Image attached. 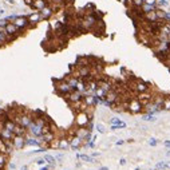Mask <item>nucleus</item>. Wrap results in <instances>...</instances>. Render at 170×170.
<instances>
[{
  "label": "nucleus",
  "mask_w": 170,
  "mask_h": 170,
  "mask_svg": "<svg viewBox=\"0 0 170 170\" xmlns=\"http://www.w3.org/2000/svg\"><path fill=\"white\" fill-rule=\"evenodd\" d=\"M135 94H139V92H146V91H150L152 87H150V84L145 81H141V79H137V81L133 83V86L130 87Z\"/></svg>",
  "instance_id": "3"
},
{
  "label": "nucleus",
  "mask_w": 170,
  "mask_h": 170,
  "mask_svg": "<svg viewBox=\"0 0 170 170\" xmlns=\"http://www.w3.org/2000/svg\"><path fill=\"white\" fill-rule=\"evenodd\" d=\"M8 167L11 169V170H15V169H16V165H15V163H9V165H8Z\"/></svg>",
  "instance_id": "41"
},
{
  "label": "nucleus",
  "mask_w": 170,
  "mask_h": 170,
  "mask_svg": "<svg viewBox=\"0 0 170 170\" xmlns=\"http://www.w3.org/2000/svg\"><path fill=\"white\" fill-rule=\"evenodd\" d=\"M90 121H91V118L88 117V114L86 111H79V112H77V115H75V125L78 127L87 126V123Z\"/></svg>",
  "instance_id": "4"
},
{
  "label": "nucleus",
  "mask_w": 170,
  "mask_h": 170,
  "mask_svg": "<svg viewBox=\"0 0 170 170\" xmlns=\"http://www.w3.org/2000/svg\"><path fill=\"white\" fill-rule=\"evenodd\" d=\"M91 56H78L77 58V67H91Z\"/></svg>",
  "instance_id": "11"
},
{
  "label": "nucleus",
  "mask_w": 170,
  "mask_h": 170,
  "mask_svg": "<svg viewBox=\"0 0 170 170\" xmlns=\"http://www.w3.org/2000/svg\"><path fill=\"white\" fill-rule=\"evenodd\" d=\"M0 170H4V167H0Z\"/></svg>",
  "instance_id": "51"
},
{
  "label": "nucleus",
  "mask_w": 170,
  "mask_h": 170,
  "mask_svg": "<svg viewBox=\"0 0 170 170\" xmlns=\"http://www.w3.org/2000/svg\"><path fill=\"white\" fill-rule=\"evenodd\" d=\"M170 169V162H158L155 165V170H165Z\"/></svg>",
  "instance_id": "25"
},
{
  "label": "nucleus",
  "mask_w": 170,
  "mask_h": 170,
  "mask_svg": "<svg viewBox=\"0 0 170 170\" xmlns=\"http://www.w3.org/2000/svg\"><path fill=\"white\" fill-rule=\"evenodd\" d=\"M119 165H121V166H125V165H126V159L125 158H121L119 159Z\"/></svg>",
  "instance_id": "40"
},
{
  "label": "nucleus",
  "mask_w": 170,
  "mask_h": 170,
  "mask_svg": "<svg viewBox=\"0 0 170 170\" xmlns=\"http://www.w3.org/2000/svg\"><path fill=\"white\" fill-rule=\"evenodd\" d=\"M142 119L143 121H149V122H155V121H157V117L153 115V114H145L142 117Z\"/></svg>",
  "instance_id": "30"
},
{
  "label": "nucleus",
  "mask_w": 170,
  "mask_h": 170,
  "mask_svg": "<svg viewBox=\"0 0 170 170\" xmlns=\"http://www.w3.org/2000/svg\"><path fill=\"white\" fill-rule=\"evenodd\" d=\"M47 6H48V0H34L31 7L34 8L35 11H42V9Z\"/></svg>",
  "instance_id": "15"
},
{
  "label": "nucleus",
  "mask_w": 170,
  "mask_h": 170,
  "mask_svg": "<svg viewBox=\"0 0 170 170\" xmlns=\"http://www.w3.org/2000/svg\"><path fill=\"white\" fill-rule=\"evenodd\" d=\"M26 146H35V147H42L40 146V141L36 138V137H26Z\"/></svg>",
  "instance_id": "18"
},
{
  "label": "nucleus",
  "mask_w": 170,
  "mask_h": 170,
  "mask_svg": "<svg viewBox=\"0 0 170 170\" xmlns=\"http://www.w3.org/2000/svg\"><path fill=\"white\" fill-rule=\"evenodd\" d=\"M126 110L131 112V114H141L143 111V106L139 103V101L137 98H131L129 102H127V107Z\"/></svg>",
  "instance_id": "2"
},
{
  "label": "nucleus",
  "mask_w": 170,
  "mask_h": 170,
  "mask_svg": "<svg viewBox=\"0 0 170 170\" xmlns=\"http://www.w3.org/2000/svg\"><path fill=\"white\" fill-rule=\"evenodd\" d=\"M7 162H8V155L4 153H0V167H6Z\"/></svg>",
  "instance_id": "26"
},
{
  "label": "nucleus",
  "mask_w": 170,
  "mask_h": 170,
  "mask_svg": "<svg viewBox=\"0 0 170 170\" xmlns=\"http://www.w3.org/2000/svg\"><path fill=\"white\" fill-rule=\"evenodd\" d=\"M134 170H141V169H139V167H135V169H134Z\"/></svg>",
  "instance_id": "50"
},
{
  "label": "nucleus",
  "mask_w": 170,
  "mask_h": 170,
  "mask_svg": "<svg viewBox=\"0 0 170 170\" xmlns=\"http://www.w3.org/2000/svg\"><path fill=\"white\" fill-rule=\"evenodd\" d=\"M125 127H126V123L125 122H121L119 125H111L110 129L111 130H118V129H125Z\"/></svg>",
  "instance_id": "33"
},
{
  "label": "nucleus",
  "mask_w": 170,
  "mask_h": 170,
  "mask_svg": "<svg viewBox=\"0 0 170 170\" xmlns=\"http://www.w3.org/2000/svg\"><path fill=\"white\" fill-rule=\"evenodd\" d=\"M139 9H141V12H142V13H147V12H152V11H154V9H155V7H153V6H149V4L143 3L142 6L139 7Z\"/></svg>",
  "instance_id": "23"
},
{
  "label": "nucleus",
  "mask_w": 170,
  "mask_h": 170,
  "mask_svg": "<svg viewBox=\"0 0 170 170\" xmlns=\"http://www.w3.org/2000/svg\"><path fill=\"white\" fill-rule=\"evenodd\" d=\"M166 155H167V157H170V150H169V152L166 153Z\"/></svg>",
  "instance_id": "49"
},
{
  "label": "nucleus",
  "mask_w": 170,
  "mask_h": 170,
  "mask_svg": "<svg viewBox=\"0 0 170 170\" xmlns=\"http://www.w3.org/2000/svg\"><path fill=\"white\" fill-rule=\"evenodd\" d=\"M27 133H28V130L26 129V127H23L22 125H17L16 123V126H15V129H13V135H27Z\"/></svg>",
  "instance_id": "21"
},
{
  "label": "nucleus",
  "mask_w": 170,
  "mask_h": 170,
  "mask_svg": "<svg viewBox=\"0 0 170 170\" xmlns=\"http://www.w3.org/2000/svg\"><path fill=\"white\" fill-rule=\"evenodd\" d=\"M145 3L149 4V6H153V7L157 8V0H145Z\"/></svg>",
  "instance_id": "36"
},
{
  "label": "nucleus",
  "mask_w": 170,
  "mask_h": 170,
  "mask_svg": "<svg viewBox=\"0 0 170 170\" xmlns=\"http://www.w3.org/2000/svg\"><path fill=\"white\" fill-rule=\"evenodd\" d=\"M88 133H90V130L87 129L86 126H84V127H78V129L75 130V135L79 137V138H82V139L86 138V135H87Z\"/></svg>",
  "instance_id": "19"
},
{
  "label": "nucleus",
  "mask_w": 170,
  "mask_h": 170,
  "mask_svg": "<svg viewBox=\"0 0 170 170\" xmlns=\"http://www.w3.org/2000/svg\"><path fill=\"white\" fill-rule=\"evenodd\" d=\"M0 9H2V8H0Z\"/></svg>",
  "instance_id": "52"
},
{
  "label": "nucleus",
  "mask_w": 170,
  "mask_h": 170,
  "mask_svg": "<svg viewBox=\"0 0 170 170\" xmlns=\"http://www.w3.org/2000/svg\"><path fill=\"white\" fill-rule=\"evenodd\" d=\"M67 149H70V139L67 137L59 138V150H67Z\"/></svg>",
  "instance_id": "20"
},
{
  "label": "nucleus",
  "mask_w": 170,
  "mask_h": 170,
  "mask_svg": "<svg viewBox=\"0 0 170 170\" xmlns=\"http://www.w3.org/2000/svg\"><path fill=\"white\" fill-rule=\"evenodd\" d=\"M77 158L82 159V161H84V162H95L91 155H87V154H77Z\"/></svg>",
  "instance_id": "24"
},
{
  "label": "nucleus",
  "mask_w": 170,
  "mask_h": 170,
  "mask_svg": "<svg viewBox=\"0 0 170 170\" xmlns=\"http://www.w3.org/2000/svg\"><path fill=\"white\" fill-rule=\"evenodd\" d=\"M12 23H15V26L22 31H26V30H28V28H31L30 23H28V19L24 15H16Z\"/></svg>",
  "instance_id": "5"
},
{
  "label": "nucleus",
  "mask_w": 170,
  "mask_h": 170,
  "mask_svg": "<svg viewBox=\"0 0 170 170\" xmlns=\"http://www.w3.org/2000/svg\"><path fill=\"white\" fill-rule=\"evenodd\" d=\"M99 170H108V167H106V166H102V167H99Z\"/></svg>",
  "instance_id": "47"
},
{
  "label": "nucleus",
  "mask_w": 170,
  "mask_h": 170,
  "mask_svg": "<svg viewBox=\"0 0 170 170\" xmlns=\"http://www.w3.org/2000/svg\"><path fill=\"white\" fill-rule=\"evenodd\" d=\"M3 126L6 127V129H8V130H11L12 133H13V129H15V126H16V123H15V121L13 119H11V118H8V119L3 123Z\"/></svg>",
  "instance_id": "22"
},
{
  "label": "nucleus",
  "mask_w": 170,
  "mask_h": 170,
  "mask_svg": "<svg viewBox=\"0 0 170 170\" xmlns=\"http://www.w3.org/2000/svg\"><path fill=\"white\" fill-rule=\"evenodd\" d=\"M35 163L37 165V166H43V165L46 163V161H44V158H39V159H36V161H35Z\"/></svg>",
  "instance_id": "37"
},
{
  "label": "nucleus",
  "mask_w": 170,
  "mask_h": 170,
  "mask_svg": "<svg viewBox=\"0 0 170 170\" xmlns=\"http://www.w3.org/2000/svg\"><path fill=\"white\" fill-rule=\"evenodd\" d=\"M12 143H13V149H15V150L24 149V146H26V137L24 135H13Z\"/></svg>",
  "instance_id": "9"
},
{
  "label": "nucleus",
  "mask_w": 170,
  "mask_h": 170,
  "mask_svg": "<svg viewBox=\"0 0 170 170\" xmlns=\"http://www.w3.org/2000/svg\"><path fill=\"white\" fill-rule=\"evenodd\" d=\"M55 91L58 92V95L64 98L66 95H68L71 91H74V88L70 86L64 79H60V81H55Z\"/></svg>",
  "instance_id": "1"
},
{
  "label": "nucleus",
  "mask_w": 170,
  "mask_h": 170,
  "mask_svg": "<svg viewBox=\"0 0 170 170\" xmlns=\"http://www.w3.org/2000/svg\"><path fill=\"white\" fill-rule=\"evenodd\" d=\"M55 159H56V161H62V159H63V154H56Z\"/></svg>",
  "instance_id": "39"
},
{
  "label": "nucleus",
  "mask_w": 170,
  "mask_h": 170,
  "mask_svg": "<svg viewBox=\"0 0 170 170\" xmlns=\"http://www.w3.org/2000/svg\"><path fill=\"white\" fill-rule=\"evenodd\" d=\"M6 44H8L7 43V35L3 34V32L0 31V47H3V46H6Z\"/></svg>",
  "instance_id": "31"
},
{
  "label": "nucleus",
  "mask_w": 170,
  "mask_h": 170,
  "mask_svg": "<svg viewBox=\"0 0 170 170\" xmlns=\"http://www.w3.org/2000/svg\"><path fill=\"white\" fill-rule=\"evenodd\" d=\"M22 170H28V167H27V166H23V167H22Z\"/></svg>",
  "instance_id": "48"
},
{
  "label": "nucleus",
  "mask_w": 170,
  "mask_h": 170,
  "mask_svg": "<svg viewBox=\"0 0 170 170\" xmlns=\"http://www.w3.org/2000/svg\"><path fill=\"white\" fill-rule=\"evenodd\" d=\"M153 97H154V94H152V91H146V92H139V94H137L135 98L138 99L139 103L145 107L146 105H149V103L153 101Z\"/></svg>",
  "instance_id": "6"
},
{
  "label": "nucleus",
  "mask_w": 170,
  "mask_h": 170,
  "mask_svg": "<svg viewBox=\"0 0 170 170\" xmlns=\"http://www.w3.org/2000/svg\"><path fill=\"white\" fill-rule=\"evenodd\" d=\"M83 98H84L83 92H79V91H77V90H74V91H71V92L68 94V95L64 97V99H66L68 103H75V102L83 101Z\"/></svg>",
  "instance_id": "8"
},
{
  "label": "nucleus",
  "mask_w": 170,
  "mask_h": 170,
  "mask_svg": "<svg viewBox=\"0 0 170 170\" xmlns=\"http://www.w3.org/2000/svg\"><path fill=\"white\" fill-rule=\"evenodd\" d=\"M43 158H44L46 163H48V165H55V162H56L55 157H54V155H51V154H46Z\"/></svg>",
  "instance_id": "28"
},
{
  "label": "nucleus",
  "mask_w": 170,
  "mask_h": 170,
  "mask_svg": "<svg viewBox=\"0 0 170 170\" xmlns=\"http://www.w3.org/2000/svg\"><path fill=\"white\" fill-rule=\"evenodd\" d=\"M95 129H97L98 133H101V134H105L106 133V129H105V126H103L102 123H97L95 125Z\"/></svg>",
  "instance_id": "32"
},
{
  "label": "nucleus",
  "mask_w": 170,
  "mask_h": 170,
  "mask_svg": "<svg viewBox=\"0 0 170 170\" xmlns=\"http://www.w3.org/2000/svg\"><path fill=\"white\" fill-rule=\"evenodd\" d=\"M0 138H2L3 141H12V138H13V133L11 130H8V129H6V127H2L0 129Z\"/></svg>",
  "instance_id": "14"
},
{
  "label": "nucleus",
  "mask_w": 170,
  "mask_h": 170,
  "mask_svg": "<svg viewBox=\"0 0 170 170\" xmlns=\"http://www.w3.org/2000/svg\"><path fill=\"white\" fill-rule=\"evenodd\" d=\"M106 94H107L106 90H103L102 87H98V88L95 90V94H94V95H95L97 98H105Z\"/></svg>",
  "instance_id": "27"
},
{
  "label": "nucleus",
  "mask_w": 170,
  "mask_h": 170,
  "mask_svg": "<svg viewBox=\"0 0 170 170\" xmlns=\"http://www.w3.org/2000/svg\"><path fill=\"white\" fill-rule=\"evenodd\" d=\"M32 2H34V0H24V3L27 4V6H30V7L32 6Z\"/></svg>",
  "instance_id": "43"
},
{
  "label": "nucleus",
  "mask_w": 170,
  "mask_h": 170,
  "mask_svg": "<svg viewBox=\"0 0 170 170\" xmlns=\"http://www.w3.org/2000/svg\"><path fill=\"white\" fill-rule=\"evenodd\" d=\"M50 147L51 149H59V138H55L52 142L50 143Z\"/></svg>",
  "instance_id": "34"
},
{
  "label": "nucleus",
  "mask_w": 170,
  "mask_h": 170,
  "mask_svg": "<svg viewBox=\"0 0 170 170\" xmlns=\"http://www.w3.org/2000/svg\"><path fill=\"white\" fill-rule=\"evenodd\" d=\"M68 139H70V147H71L72 150H78V149H81L83 146V139L77 137V135L70 137Z\"/></svg>",
  "instance_id": "13"
},
{
  "label": "nucleus",
  "mask_w": 170,
  "mask_h": 170,
  "mask_svg": "<svg viewBox=\"0 0 170 170\" xmlns=\"http://www.w3.org/2000/svg\"><path fill=\"white\" fill-rule=\"evenodd\" d=\"M27 19H28V23H30V27H31V28H32V27H35L37 23H40L42 20H43V17H42V15H40V12H39V11L31 12L30 15L27 16Z\"/></svg>",
  "instance_id": "10"
},
{
  "label": "nucleus",
  "mask_w": 170,
  "mask_h": 170,
  "mask_svg": "<svg viewBox=\"0 0 170 170\" xmlns=\"http://www.w3.org/2000/svg\"><path fill=\"white\" fill-rule=\"evenodd\" d=\"M40 170H50V166H43V167H40Z\"/></svg>",
  "instance_id": "46"
},
{
  "label": "nucleus",
  "mask_w": 170,
  "mask_h": 170,
  "mask_svg": "<svg viewBox=\"0 0 170 170\" xmlns=\"http://www.w3.org/2000/svg\"><path fill=\"white\" fill-rule=\"evenodd\" d=\"M149 145L150 146H157L158 145V141L155 139V138H152V139H149Z\"/></svg>",
  "instance_id": "38"
},
{
  "label": "nucleus",
  "mask_w": 170,
  "mask_h": 170,
  "mask_svg": "<svg viewBox=\"0 0 170 170\" xmlns=\"http://www.w3.org/2000/svg\"><path fill=\"white\" fill-rule=\"evenodd\" d=\"M163 145L166 146V147H169V149H170V141H165V142H163Z\"/></svg>",
  "instance_id": "45"
},
{
  "label": "nucleus",
  "mask_w": 170,
  "mask_h": 170,
  "mask_svg": "<svg viewBox=\"0 0 170 170\" xmlns=\"http://www.w3.org/2000/svg\"><path fill=\"white\" fill-rule=\"evenodd\" d=\"M6 32L8 35H12V36H20L24 34V31H22V30H19V28L15 26V23H12V22H8L7 24H6Z\"/></svg>",
  "instance_id": "7"
},
{
  "label": "nucleus",
  "mask_w": 170,
  "mask_h": 170,
  "mask_svg": "<svg viewBox=\"0 0 170 170\" xmlns=\"http://www.w3.org/2000/svg\"><path fill=\"white\" fill-rule=\"evenodd\" d=\"M39 12H40L42 17H43V20H50V19L54 16L55 9L52 8V6H51V4H48V6L44 7V8L42 9V11H39Z\"/></svg>",
  "instance_id": "12"
},
{
  "label": "nucleus",
  "mask_w": 170,
  "mask_h": 170,
  "mask_svg": "<svg viewBox=\"0 0 170 170\" xmlns=\"http://www.w3.org/2000/svg\"><path fill=\"white\" fill-rule=\"evenodd\" d=\"M121 122H122V121L119 119V118H117V117H112L111 119H110V123H111V125H119Z\"/></svg>",
  "instance_id": "35"
},
{
  "label": "nucleus",
  "mask_w": 170,
  "mask_h": 170,
  "mask_svg": "<svg viewBox=\"0 0 170 170\" xmlns=\"http://www.w3.org/2000/svg\"><path fill=\"white\" fill-rule=\"evenodd\" d=\"M125 143V141L123 139H119V141H117V146H122Z\"/></svg>",
  "instance_id": "42"
},
{
  "label": "nucleus",
  "mask_w": 170,
  "mask_h": 170,
  "mask_svg": "<svg viewBox=\"0 0 170 170\" xmlns=\"http://www.w3.org/2000/svg\"><path fill=\"white\" fill-rule=\"evenodd\" d=\"M99 155H101V153L95 152V153H92V155H91V157H92V158H95V157H99Z\"/></svg>",
  "instance_id": "44"
},
{
  "label": "nucleus",
  "mask_w": 170,
  "mask_h": 170,
  "mask_svg": "<svg viewBox=\"0 0 170 170\" xmlns=\"http://www.w3.org/2000/svg\"><path fill=\"white\" fill-rule=\"evenodd\" d=\"M163 110H166V111H170V95H165Z\"/></svg>",
  "instance_id": "29"
},
{
  "label": "nucleus",
  "mask_w": 170,
  "mask_h": 170,
  "mask_svg": "<svg viewBox=\"0 0 170 170\" xmlns=\"http://www.w3.org/2000/svg\"><path fill=\"white\" fill-rule=\"evenodd\" d=\"M163 102H165V95H162V94H154L153 103L157 105L161 110H163Z\"/></svg>",
  "instance_id": "16"
},
{
  "label": "nucleus",
  "mask_w": 170,
  "mask_h": 170,
  "mask_svg": "<svg viewBox=\"0 0 170 170\" xmlns=\"http://www.w3.org/2000/svg\"><path fill=\"white\" fill-rule=\"evenodd\" d=\"M143 22L146 23H154V22H157L158 19H157V15H155V9L152 12H147V13H143V19H142Z\"/></svg>",
  "instance_id": "17"
}]
</instances>
